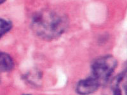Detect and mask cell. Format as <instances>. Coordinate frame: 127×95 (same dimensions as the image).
<instances>
[{
    "label": "cell",
    "instance_id": "obj_1",
    "mask_svg": "<svg viewBox=\"0 0 127 95\" xmlns=\"http://www.w3.org/2000/svg\"><path fill=\"white\" fill-rule=\"evenodd\" d=\"M68 26L66 16L50 10H43L32 15L31 28L37 37L52 41L62 36Z\"/></svg>",
    "mask_w": 127,
    "mask_h": 95
},
{
    "label": "cell",
    "instance_id": "obj_2",
    "mask_svg": "<svg viewBox=\"0 0 127 95\" xmlns=\"http://www.w3.org/2000/svg\"><path fill=\"white\" fill-rule=\"evenodd\" d=\"M117 65V60L112 55L98 58L92 64V76L97 79L100 86L103 85L113 75Z\"/></svg>",
    "mask_w": 127,
    "mask_h": 95
},
{
    "label": "cell",
    "instance_id": "obj_3",
    "mask_svg": "<svg viewBox=\"0 0 127 95\" xmlns=\"http://www.w3.org/2000/svg\"><path fill=\"white\" fill-rule=\"evenodd\" d=\"M106 95H127V71L126 69L116 77L109 84Z\"/></svg>",
    "mask_w": 127,
    "mask_h": 95
},
{
    "label": "cell",
    "instance_id": "obj_4",
    "mask_svg": "<svg viewBox=\"0 0 127 95\" xmlns=\"http://www.w3.org/2000/svg\"><path fill=\"white\" fill-rule=\"evenodd\" d=\"M100 86L99 82L91 75L79 81L76 86V91L79 95H89L97 91Z\"/></svg>",
    "mask_w": 127,
    "mask_h": 95
},
{
    "label": "cell",
    "instance_id": "obj_5",
    "mask_svg": "<svg viewBox=\"0 0 127 95\" xmlns=\"http://www.w3.org/2000/svg\"><path fill=\"white\" fill-rule=\"evenodd\" d=\"M13 67L14 62L12 58L8 53L0 52V73L10 72Z\"/></svg>",
    "mask_w": 127,
    "mask_h": 95
},
{
    "label": "cell",
    "instance_id": "obj_6",
    "mask_svg": "<svg viewBox=\"0 0 127 95\" xmlns=\"http://www.w3.org/2000/svg\"><path fill=\"white\" fill-rule=\"evenodd\" d=\"M13 27V23L5 19H0V39L8 32Z\"/></svg>",
    "mask_w": 127,
    "mask_h": 95
},
{
    "label": "cell",
    "instance_id": "obj_7",
    "mask_svg": "<svg viewBox=\"0 0 127 95\" xmlns=\"http://www.w3.org/2000/svg\"><path fill=\"white\" fill-rule=\"evenodd\" d=\"M41 79V74L39 72H31L26 75V79L32 84H39V81Z\"/></svg>",
    "mask_w": 127,
    "mask_h": 95
},
{
    "label": "cell",
    "instance_id": "obj_8",
    "mask_svg": "<svg viewBox=\"0 0 127 95\" xmlns=\"http://www.w3.org/2000/svg\"><path fill=\"white\" fill-rule=\"evenodd\" d=\"M4 2H5V1H2V0H1V1H0V5L3 4V3H4Z\"/></svg>",
    "mask_w": 127,
    "mask_h": 95
},
{
    "label": "cell",
    "instance_id": "obj_9",
    "mask_svg": "<svg viewBox=\"0 0 127 95\" xmlns=\"http://www.w3.org/2000/svg\"></svg>",
    "mask_w": 127,
    "mask_h": 95
}]
</instances>
